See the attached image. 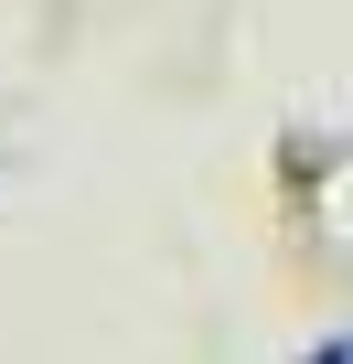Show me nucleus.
<instances>
[{
  "label": "nucleus",
  "mask_w": 353,
  "mask_h": 364,
  "mask_svg": "<svg viewBox=\"0 0 353 364\" xmlns=\"http://www.w3.org/2000/svg\"><path fill=\"white\" fill-rule=\"evenodd\" d=\"M310 364H353V343H342V332H321V343H310Z\"/></svg>",
  "instance_id": "f257e3e1"
}]
</instances>
